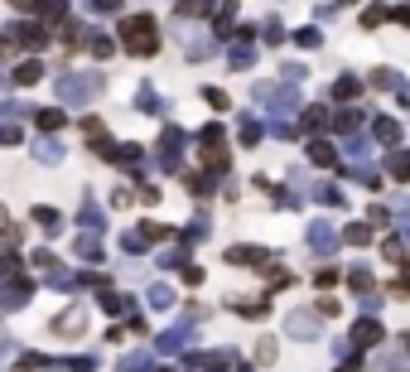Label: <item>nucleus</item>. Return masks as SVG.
Here are the masks:
<instances>
[{
    "mask_svg": "<svg viewBox=\"0 0 410 372\" xmlns=\"http://www.w3.org/2000/svg\"><path fill=\"white\" fill-rule=\"evenodd\" d=\"M126 49H130V54H140V58L160 49V39H155V24H150L145 15H135V19L126 24Z\"/></svg>",
    "mask_w": 410,
    "mask_h": 372,
    "instance_id": "1",
    "label": "nucleus"
},
{
    "mask_svg": "<svg viewBox=\"0 0 410 372\" xmlns=\"http://www.w3.org/2000/svg\"><path fill=\"white\" fill-rule=\"evenodd\" d=\"M39 126H49V131H53V126H63V116H58V111H39Z\"/></svg>",
    "mask_w": 410,
    "mask_h": 372,
    "instance_id": "2",
    "label": "nucleus"
}]
</instances>
